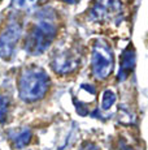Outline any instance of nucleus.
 I'll list each match as a JSON object with an SVG mask.
<instances>
[{"instance_id":"3","label":"nucleus","mask_w":148,"mask_h":150,"mask_svg":"<svg viewBox=\"0 0 148 150\" xmlns=\"http://www.w3.org/2000/svg\"><path fill=\"white\" fill-rule=\"evenodd\" d=\"M22 33L21 22L16 17H10L7 26L0 34V57L4 60H8L12 57L13 52L16 50L17 42Z\"/></svg>"},{"instance_id":"5","label":"nucleus","mask_w":148,"mask_h":150,"mask_svg":"<svg viewBox=\"0 0 148 150\" xmlns=\"http://www.w3.org/2000/svg\"><path fill=\"white\" fill-rule=\"evenodd\" d=\"M10 107V99L7 94L0 93V124L7 120V116L9 114Z\"/></svg>"},{"instance_id":"1","label":"nucleus","mask_w":148,"mask_h":150,"mask_svg":"<svg viewBox=\"0 0 148 150\" xmlns=\"http://www.w3.org/2000/svg\"><path fill=\"white\" fill-rule=\"evenodd\" d=\"M48 89V76L40 68L24 69L18 79V94L25 102L40 99Z\"/></svg>"},{"instance_id":"4","label":"nucleus","mask_w":148,"mask_h":150,"mask_svg":"<svg viewBox=\"0 0 148 150\" xmlns=\"http://www.w3.org/2000/svg\"><path fill=\"white\" fill-rule=\"evenodd\" d=\"M9 138L16 149H22L30 144L33 138V132L27 127H21V128L12 129L9 132Z\"/></svg>"},{"instance_id":"7","label":"nucleus","mask_w":148,"mask_h":150,"mask_svg":"<svg viewBox=\"0 0 148 150\" xmlns=\"http://www.w3.org/2000/svg\"><path fill=\"white\" fill-rule=\"evenodd\" d=\"M69 1H70V0H69Z\"/></svg>"},{"instance_id":"6","label":"nucleus","mask_w":148,"mask_h":150,"mask_svg":"<svg viewBox=\"0 0 148 150\" xmlns=\"http://www.w3.org/2000/svg\"><path fill=\"white\" fill-rule=\"evenodd\" d=\"M36 0H12V4L16 9H30L35 5Z\"/></svg>"},{"instance_id":"2","label":"nucleus","mask_w":148,"mask_h":150,"mask_svg":"<svg viewBox=\"0 0 148 150\" xmlns=\"http://www.w3.org/2000/svg\"><path fill=\"white\" fill-rule=\"evenodd\" d=\"M53 34H55V29L51 25V22L45 18H40L38 24L27 34L25 41V50L31 55L42 54L50 46Z\"/></svg>"}]
</instances>
